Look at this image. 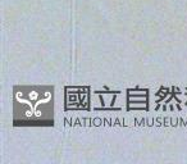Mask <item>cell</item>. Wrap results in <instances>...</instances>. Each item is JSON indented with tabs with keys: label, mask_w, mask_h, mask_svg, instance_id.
<instances>
[{
	"label": "cell",
	"mask_w": 187,
	"mask_h": 164,
	"mask_svg": "<svg viewBox=\"0 0 187 164\" xmlns=\"http://www.w3.org/2000/svg\"><path fill=\"white\" fill-rule=\"evenodd\" d=\"M128 102H147V95H142L140 97L133 96V95H128Z\"/></svg>",
	"instance_id": "3957f363"
},
{
	"label": "cell",
	"mask_w": 187,
	"mask_h": 164,
	"mask_svg": "<svg viewBox=\"0 0 187 164\" xmlns=\"http://www.w3.org/2000/svg\"><path fill=\"white\" fill-rule=\"evenodd\" d=\"M91 105L95 109H101L104 108V104H103V99H101V95L100 94H94L91 96Z\"/></svg>",
	"instance_id": "7a4b0ae2"
},
{
	"label": "cell",
	"mask_w": 187,
	"mask_h": 164,
	"mask_svg": "<svg viewBox=\"0 0 187 164\" xmlns=\"http://www.w3.org/2000/svg\"><path fill=\"white\" fill-rule=\"evenodd\" d=\"M100 95H101V99H103L104 108H113L114 99H115V94H113V92H100Z\"/></svg>",
	"instance_id": "6da1fadb"
},
{
	"label": "cell",
	"mask_w": 187,
	"mask_h": 164,
	"mask_svg": "<svg viewBox=\"0 0 187 164\" xmlns=\"http://www.w3.org/2000/svg\"><path fill=\"white\" fill-rule=\"evenodd\" d=\"M146 106H147V102H142L141 104L128 102V108H129V109H132V108H146Z\"/></svg>",
	"instance_id": "277c9868"
},
{
	"label": "cell",
	"mask_w": 187,
	"mask_h": 164,
	"mask_svg": "<svg viewBox=\"0 0 187 164\" xmlns=\"http://www.w3.org/2000/svg\"><path fill=\"white\" fill-rule=\"evenodd\" d=\"M128 95H147V90H131Z\"/></svg>",
	"instance_id": "5b68a950"
}]
</instances>
